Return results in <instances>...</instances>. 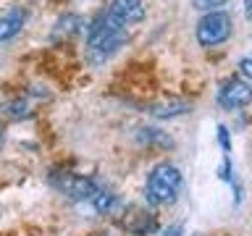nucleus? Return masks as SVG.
<instances>
[{"label":"nucleus","instance_id":"20e7f679","mask_svg":"<svg viewBox=\"0 0 252 236\" xmlns=\"http://www.w3.org/2000/svg\"><path fill=\"white\" fill-rule=\"evenodd\" d=\"M216 100L226 110H244L252 102V84L239 79V76H228L218 84Z\"/></svg>","mask_w":252,"mask_h":236},{"label":"nucleus","instance_id":"f3484780","mask_svg":"<svg viewBox=\"0 0 252 236\" xmlns=\"http://www.w3.org/2000/svg\"><path fill=\"white\" fill-rule=\"evenodd\" d=\"M94 236H108V234H94Z\"/></svg>","mask_w":252,"mask_h":236},{"label":"nucleus","instance_id":"423d86ee","mask_svg":"<svg viewBox=\"0 0 252 236\" xmlns=\"http://www.w3.org/2000/svg\"><path fill=\"white\" fill-rule=\"evenodd\" d=\"M108 19L116 27L126 29L129 24H137L145 19V5H142V0H113L108 8Z\"/></svg>","mask_w":252,"mask_h":236},{"label":"nucleus","instance_id":"4468645a","mask_svg":"<svg viewBox=\"0 0 252 236\" xmlns=\"http://www.w3.org/2000/svg\"><path fill=\"white\" fill-rule=\"evenodd\" d=\"M218 142H220V147H223V152H231V142H228L226 126H218Z\"/></svg>","mask_w":252,"mask_h":236},{"label":"nucleus","instance_id":"6e6552de","mask_svg":"<svg viewBox=\"0 0 252 236\" xmlns=\"http://www.w3.org/2000/svg\"><path fill=\"white\" fill-rule=\"evenodd\" d=\"M192 110V105L184 100H168V102H160V105H153V113L155 118H176V116H184Z\"/></svg>","mask_w":252,"mask_h":236},{"label":"nucleus","instance_id":"39448f33","mask_svg":"<svg viewBox=\"0 0 252 236\" xmlns=\"http://www.w3.org/2000/svg\"><path fill=\"white\" fill-rule=\"evenodd\" d=\"M121 228L131 236H147L158 231V218L153 210L139 207V205H129L121 215Z\"/></svg>","mask_w":252,"mask_h":236},{"label":"nucleus","instance_id":"dca6fc26","mask_svg":"<svg viewBox=\"0 0 252 236\" xmlns=\"http://www.w3.org/2000/svg\"><path fill=\"white\" fill-rule=\"evenodd\" d=\"M244 11H247V16H252V0H244Z\"/></svg>","mask_w":252,"mask_h":236},{"label":"nucleus","instance_id":"f8f14e48","mask_svg":"<svg viewBox=\"0 0 252 236\" xmlns=\"http://www.w3.org/2000/svg\"><path fill=\"white\" fill-rule=\"evenodd\" d=\"M231 3V0H194V8H200V11H218L220 5Z\"/></svg>","mask_w":252,"mask_h":236},{"label":"nucleus","instance_id":"7ed1b4c3","mask_svg":"<svg viewBox=\"0 0 252 236\" xmlns=\"http://www.w3.org/2000/svg\"><path fill=\"white\" fill-rule=\"evenodd\" d=\"M231 31H234L231 16L226 11H210L197 21L194 34H197V42L202 47H216V45H223L231 37Z\"/></svg>","mask_w":252,"mask_h":236},{"label":"nucleus","instance_id":"2eb2a0df","mask_svg":"<svg viewBox=\"0 0 252 236\" xmlns=\"http://www.w3.org/2000/svg\"><path fill=\"white\" fill-rule=\"evenodd\" d=\"M181 234H184V228H181V223H173V226L165 228V234H163V236H181Z\"/></svg>","mask_w":252,"mask_h":236},{"label":"nucleus","instance_id":"9b49d317","mask_svg":"<svg viewBox=\"0 0 252 236\" xmlns=\"http://www.w3.org/2000/svg\"><path fill=\"white\" fill-rule=\"evenodd\" d=\"M5 113L11 116V118H24V116H29V113H27V105H24L21 100H11V102H8V105H5Z\"/></svg>","mask_w":252,"mask_h":236},{"label":"nucleus","instance_id":"9d476101","mask_svg":"<svg viewBox=\"0 0 252 236\" xmlns=\"http://www.w3.org/2000/svg\"><path fill=\"white\" fill-rule=\"evenodd\" d=\"M84 27V21L79 19V16H63V19H58V24H55V29H53V39H61V37H71V34H76L79 29Z\"/></svg>","mask_w":252,"mask_h":236},{"label":"nucleus","instance_id":"ddd939ff","mask_svg":"<svg viewBox=\"0 0 252 236\" xmlns=\"http://www.w3.org/2000/svg\"><path fill=\"white\" fill-rule=\"evenodd\" d=\"M239 71H242L244 79H250V82H252V55H247V58L239 60Z\"/></svg>","mask_w":252,"mask_h":236},{"label":"nucleus","instance_id":"1a4fd4ad","mask_svg":"<svg viewBox=\"0 0 252 236\" xmlns=\"http://www.w3.org/2000/svg\"><path fill=\"white\" fill-rule=\"evenodd\" d=\"M92 207L100 212V215H110L116 207H118V197H116V192H110V189H105V186H100V192L92 197Z\"/></svg>","mask_w":252,"mask_h":236},{"label":"nucleus","instance_id":"f03ea898","mask_svg":"<svg viewBox=\"0 0 252 236\" xmlns=\"http://www.w3.org/2000/svg\"><path fill=\"white\" fill-rule=\"evenodd\" d=\"M50 186L55 192L66 194L68 200H76V202H84V200H92L94 194L100 192V184L97 178L92 176H84V173H71V171H50Z\"/></svg>","mask_w":252,"mask_h":236},{"label":"nucleus","instance_id":"0eeeda50","mask_svg":"<svg viewBox=\"0 0 252 236\" xmlns=\"http://www.w3.org/2000/svg\"><path fill=\"white\" fill-rule=\"evenodd\" d=\"M24 24H27V11L21 5H13L5 13H0V42H8L16 34H21Z\"/></svg>","mask_w":252,"mask_h":236},{"label":"nucleus","instance_id":"f257e3e1","mask_svg":"<svg viewBox=\"0 0 252 236\" xmlns=\"http://www.w3.org/2000/svg\"><path fill=\"white\" fill-rule=\"evenodd\" d=\"M181 192V171L173 163H158L153 165V171L147 173L145 181V200L155 207L176 202V197Z\"/></svg>","mask_w":252,"mask_h":236}]
</instances>
